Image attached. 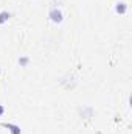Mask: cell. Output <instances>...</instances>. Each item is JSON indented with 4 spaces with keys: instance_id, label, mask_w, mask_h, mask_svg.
<instances>
[{
    "instance_id": "obj_1",
    "label": "cell",
    "mask_w": 132,
    "mask_h": 134,
    "mask_svg": "<svg viewBox=\"0 0 132 134\" xmlns=\"http://www.w3.org/2000/svg\"><path fill=\"white\" fill-rule=\"evenodd\" d=\"M48 17H50V20H51V22H55V24H61V22H62V19H64L62 11H61V9H58V8L51 9V11H50V14H48Z\"/></svg>"
},
{
    "instance_id": "obj_2",
    "label": "cell",
    "mask_w": 132,
    "mask_h": 134,
    "mask_svg": "<svg viewBox=\"0 0 132 134\" xmlns=\"http://www.w3.org/2000/svg\"><path fill=\"white\" fill-rule=\"evenodd\" d=\"M2 126L3 128H8L11 134H22V130H20V126H17V125H14V123H2Z\"/></svg>"
},
{
    "instance_id": "obj_3",
    "label": "cell",
    "mask_w": 132,
    "mask_h": 134,
    "mask_svg": "<svg viewBox=\"0 0 132 134\" xmlns=\"http://www.w3.org/2000/svg\"><path fill=\"white\" fill-rule=\"evenodd\" d=\"M115 11H117L118 14H124V13L128 11V5H126V3H123V2H120V3H117Z\"/></svg>"
},
{
    "instance_id": "obj_4",
    "label": "cell",
    "mask_w": 132,
    "mask_h": 134,
    "mask_svg": "<svg viewBox=\"0 0 132 134\" xmlns=\"http://www.w3.org/2000/svg\"><path fill=\"white\" fill-rule=\"evenodd\" d=\"M9 17H11V14H9L8 11H2V13H0V25L5 24V22H8Z\"/></svg>"
},
{
    "instance_id": "obj_5",
    "label": "cell",
    "mask_w": 132,
    "mask_h": 134,
    "mask_svg": "<svg viewBox=\"0 0 132 134\" xmlns=\"http://www.w3.org/2000/svg\"><path fill=\"white\" fill-rule=\"evenodd\" d=\"M27 63H28V58H20V59H19V64H20V66H25Z\"/></svg>"
},
{
    "instance_id": "obj_6",
    "label": "cell",
    "mask_w": 132,
    "mask_h": 134,
    "mask_svg": "<svg viewBox=\"0 0 132 134\" xmlns=\"http://www.w3.org/2000/svg\"><path fill=\"white\" fill-rule=\"evenodd\" d=\"M3 112H5V108H3V106H2V104H0V115H2V114H3Z\"/></svg>"
}]
</instances>
